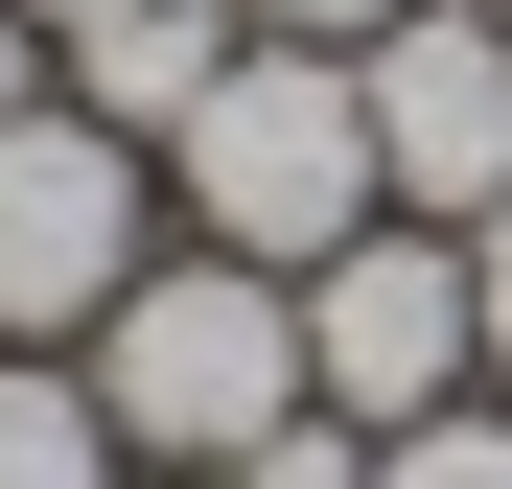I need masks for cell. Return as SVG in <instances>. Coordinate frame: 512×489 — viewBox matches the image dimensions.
I'll use <instances>...</instances> for the list:
<instances>
[{"label": "cell", "instance_id": "cell-11", "mask_svg": "<svg viewBox=\"0 0 512 489\" xmlns=\"http://www.w3.org/2000/svg\"><path fill=\"white\" fill-rule=\"evenodd\" d=\"M466 326H489V396H512V210L466 233Z\"/></svg>", "mask_w": 512, "mask_h": 489}, {"label": "cell", "instance_id": "cell-1", "mask_svg": "<svg viewBox=\"0 0 512 489\" xmlns=\"http://www.w3.org/2000/svg\"><path fill=\"white\" fill-rule=\"evenodd\" d=\"M70 373H94V420H117V466H163V489H210L233 443H280L303 420V280H256V257H140L94 326H70Z\"/></svg>", "mask_w": 512, "mask_h": 489}, {"label": "cell", "instance_id": "cell-5", "mask_svg": "<svg viewBox=\"0 0 512 489\" xmlns=\"http://www.w3.org/2000/svg\"><path fill=\"white\" fill-rule=\"evenodd\" d=\"M350 70H373V187L419 233H489L512 210V0H396Z\"/></svg>", "mask_w": 512, "mask_h": 489}, {"label": "cell", "instance_id": "cell-6", "mask_svg": "<svg viewBox=\"0 0 512 489\" xmlns=\"http://www.w3.org/2000/svg\"><path fill=\"white\" fill-rule=\"evenodd\" d=\"M233 47H256L233 0H117V24H70V47H47V94H70V117H117V140L163 163V117H187Z\"/></svg>", "mask_w": 512, "mask_h": 489}, {"label": "cell", "instance_id": "cell-3", "mask_svg": "<svg viewBox=\"0 0 512 489\" xmlns=\"http://www.w3.org/2000/svg\"><path fill=\"white\" fill-rule=\"evenodd\" d=\"M303 396H326L350 443H396V420H443V396H489V326H466V233L373 210L350 257L303 280Z\"/></svg>", "mask_w": 512, "mask_h": 489}, {"label": "cell", "instance_id": "cell-4", "mask_svg": "<svg viewBox=\"0 0 512 489\" xmlns=\"http://www.w3.org/2000/svg\"><path fill=\"white\" fill-rule=\"evenodd\" d=\"M140 210H163V163L117 117H70V94L0 117V350H70V326L140 280Z\"/></svg>", "mask_w": 512, "mask_h": 489}, {"label": "cell", "instance_id": "cell-9", "mask_svg": "<svg viewBox=\"0 0 512 489\" xmlns=\"http://www.w3.org/2000/svg\"><path fill=\"white\" fill-rule=\"evenodd\" d=\"M210 489H373V443H350V420H326V396H303V420H280V443H233Z\"/></svg>", "mask_w": 512, "mask_h": 489}, {"label": "cell", "instance_id": "cell-10", "mask_svg": "<svg viewBox=\"0 0 512 489\" xmlns=\"http://www.w3.org/2000/svg\"><path fill=\"white\" fill-rule=\"evenodd\" d=\"M233 24H256V47H373L396 0H233Z\"/></svg>", "mask_w": 512, "mask_h": 489}, {"label": "cell", "instance_id": "cell-7", "mask_svg": "<svg viewBox=\"0 0 512 489\" xmlns=\"http://www.w3.org/2000/svg\"><path fill=\"white\" fill-rule=\"evenodd\" d=\"M0 489H140L117 420H94V373L70 350H0Z\"/></svg>", "mask_w": 512, "mask_h": 489}, {"label": "cell", "instance_id": "cell-2", "mask_svg": "<svg viewBox=\"0 0 512 489\" xmlns=\"http://www.w3.org/2000/svg\"><path fill=\"white\" fill-rule=\"evenodd\" d=\"M163 187H187V233H210V257L326 280V257L396 210V187H373V70H350V47H233L210 94L163 117Z\"/></svg>", "mask_w": 512, "mask_h": 489}, {"label": "cell", "instance_id": "cell-8", "mask_svg": "<svg viewBox=\"0 0 512 489\" xmlns=\"http://www.w3.org/2000/svg\"><path fill=\"white\" fill-rule=\"evenodd\" d=\"M373 489H512V396H443V420H396Z\"/></svg>", "mask_w": 512, "mask_h": 489}, {"label": "cell", "instance_id": "cell-12", "mask_svg": "<svg viewBox=\"0 0 512 489\" xmlns=\"http://www.w3.org/2000/svg\"><path fill=\"white\" fill-rule=\"evenodd\" d=\"M24 94H47V24H24V0H0V117H24Z\"/></svg>", "mask_w": 512, "mask_h": 489}, {"label": "cell", "instance_id": "cell-13", "mask_svg": "<svg viewBox=\"0 0 512 489\" xmlns=\"http://www.w3.org/2000/svg\"><path fill=\"white\" fill-rule=\"evenodd\" d=\"M24 24H47V47H70V24H117V0H24Z\"/></svg>", "mask_w": 512, "mask_h": 489}]
</instances>
